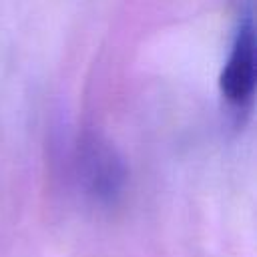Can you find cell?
Masks as SVG:
<instances>
[{"label": "cell", "mask_w": 257, "mask_h": 257, "mask_svg": "<svg viewBox=\"0 0 257 257\" xmlns=\"http://www.w3.org/2000/svg\"><path fill=\"white\" fill-rule=\"evenodd\" d=\"M257 58H255V26L251 12L243 14L235 30L229 54L219 74V94L233 112H245L255 94Z\"/></svg>", "instance_id": "2"}, {"label": "cell", "mask_w": 257, "mask_h": 257, "mask_svg": "<svg viewBox=\"0 0 257 257\" xmlns=\"http://www.w3.org/2000/svg\"><path fill=\"white\" fill-rule=\"evenodd\" d=\"M72 179L86 203L112 207L124 193L126 165L108 141L86 135L78 141L74 151Z\"/></svg>", "instance_id": "1"}]
</instances>
